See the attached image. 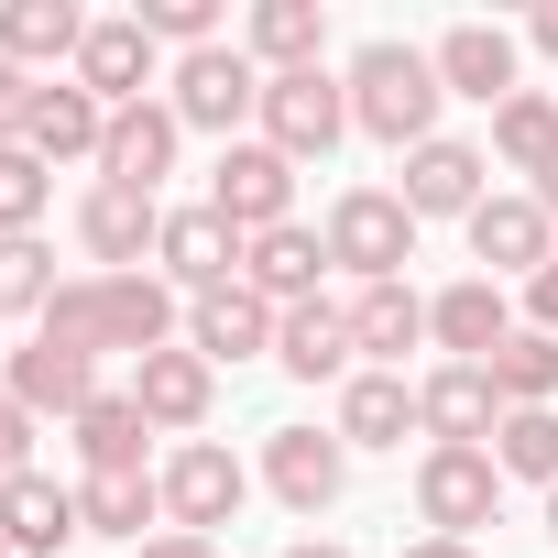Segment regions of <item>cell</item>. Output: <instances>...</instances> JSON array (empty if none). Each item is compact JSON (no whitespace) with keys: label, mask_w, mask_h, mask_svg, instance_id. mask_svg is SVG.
Returning <instances> with one entry per match:
<instances>
[{"label":"cell","mask_w":558,"mask_h":558,"mask_svg":"<svg viewBox=\"0 0 558 558\" xmlns=\"http://www.w3.org/2000/svg\"><path fill=\"white\" fill-rule=\"evenodd\" d=\"M438 56L427 45H405V34H373L362 56H351V132H373L384 154H416V143H438Z\"/></svg>","instance_id":"obj_1"},{"label":"cell","mask_w":558,"mask_h":558,"mask_svg":"<svg viewBox=\"0 0 558 558\" xmlns=\"http://www.w3.org/2000/svg\"><path fill=\"white\" fill-rule=\"evenodd\" d=\"M329 263L351 274V286H405L416 208H405L395 186H340V197H329Z\"/></svg>","instance_id":"obj_2"},{"label":"cell","mask_w":558,"mask_h":558,"mask_svg":"<svg viewBox=\"0 0 558 558\" xmlns=\"http://www.w3.org/2000/svg\"><path fill=\"white\" fill-rule=\"evenodd\" d=\"M263 143L286 154V165H329L340 154V132H351V77H329V66H296V77H263Z\"/></svg>","instance_id":"obj_3"},{"label":"cell","mask_w":558,"mask_h":558,"mask_svg":"<svg viewBox=\"0 0 558 558\" xmlns=\"http://www.w3.org/2000/svg\"><path fill=\"white\" fill-rule=\"evenodd\" d=\"M208 208H219L241 241L286 230V219H296V165L274 154L263 132H252V143H219V165H208Z\"/></svg>","instance_id":"obj_4"},{"label":"cell","mask_w":558,"mask_h":558,"mask_svg":"<svg viewBox=\"0 0 558 558\" xmlns=\"http://www.w3.org/2000/svg\"><path fill=\"white\" fill-rule=\"evenodd\" d=\"M460 230H471V263L493 274V286H536V274L558 263V219L536 208V186H525V197H504V186H493Z\"/></svg>","instance_id":"obj_5"},{"label":"cell","mask_w":558,"mask_h":558,"mask_svg":"<svg viewBox=\"0 0 558 558\" xmlns=\"http://www.w3.org/2000/svg\"><path fill=\"white\" fill-rule=\"evenodd\" d=\"M252 110H263V66H252L241 45H197V56H175V121H186V132L241 143Z\"/></svg>","instance_id":"obj_6"},{"label":"cell","mask_w":558,"mask_h":558,"mask_svg":"<svg viewBox=\"0 0 558 558\" xmlns=\"http://www.w3.org/2000/svg\"><path fill=\"white\" fill-rule=\"evenodd\" d=\"M154 482H165V525H175V536H208V525H230V514L252 504V471H241L219 438H186Z\"/></svg>","instance_id":"obj_7"},{"label":"cell","mask_w":558,"mask_h":558,"mask_svg":"<svg viewBox=\"0 0 558 558\" xmlns=\"http://www.w3.org/2000/svg\"><path fill=\"white\" fill-rule=\"evenodd\" d=\"M263 482H274V504H286V514H329V504L351 493L340 427H274V438H263Z\"/></svg>","instance_id":"obj_8"},{"label":"cell","mask_w":558,"mask_h":558,"mask_svg":"<svg viewBox=\"0 0 558 558\" xmlns=\"http://www.w3.org/2000/svg\"><path fill=\"white\" fill-rule=\"evenodd\" d=\"M493 504H504L493 449H427V460H416V514H427V536H471V525H493Z\"/></svg>","instance_id":"obj_9"},{"label":"cell","mask_w":558,"mask_h":558,"mask_svg":"<svg viewBox=\"0 0 558 558\" xmlns=\"http://www.w3.org/2000/svg\"><path fill=\"white\" fill-rule=\"evenodd\" d=\"M241 230L197 197V208H165V241H154V263H165V286L175 296H208V286H241Z\"/></svg>","instance_id":"obj_10"},{"label":"cell","mask_w":558,"mask_h":558,"mask_svg":"<svg viewBox=\"0 0 558 558\" xmlns=\"http://www.w3.org/2000/svg\"><path fill=\"white\" fill-rule=\"evenodd\" d=\"M416 427H427V449H493V427H504L493 373H482V362H438V373L416 384Z\"/></svg>","instance_id":"obj_11"},{"label":"cell","mask_w":558,"mask_h":558,"mask_svg":"<svg viewBox=\"0 0 558 558\" xmlns=\"http://www.w3.org/2000/svg\"><path fill=\"white\" fill-rule=\"evenodd\" d=\"M175 143H186V121H175V99H132V110H110V143H99V186H165L175 175Z\"/></svg>","instance_id":"obj_12"},{"label":"cell","mask_w":558,"mask_h":558,"mask_svg":"<svg viewBox=\"0 0 558 558\" xmlns=\"http://www.w3.org/2000/svg\"><path fill=\"white\" fill-rule=\"evenodd\" d=\"M274 329H286V307H263L252 286H208V296H186V351H197V362H263Z\"/></svg>","instance_id":"obj_13"},{"label":"cell","mask_w":558,"mask_h":558,"mask_svg":"<svg viewBox=\"0 0 558 558\" xmlns=\"http://www.w3.org/2000/svg\"><path fill=\"white\" fill-rule=\"evenodd\" d=\"M427 56H438V88H449V99H482V110H504V99H514V66H525V45H514L504 23H449Z\"/></svg>","instance_id":"obj_14"},{"label":"cell","mask_w":558,"mask_h":558,"mask_svg":"<svg viewBox=\"0 0 558 558\" xmlns=\"http://www.w3.org/2000/svg\"><path fill=\"white\" fill-rule=\"evenodd\" d=\"M482 175H493V154H482V143H449V132H438V143H416V154H405V186H395V197H405L416 219H471V208L493 197Z\"/></svg>","instance_id":"obj_15"},{"label":"cell","mask_w":558,"mask_h":558,"mask_svg":"<svg viewBox=\"0 0 558 558\" xmlns=\"http://www.w3.org/2000/svg\"><path fill=\"white\" fill-rule=\"evenodd\" d=\"M77 241H88V263L143 274V252L165 241V197H143V186H88V197H77Z\"/></svg>","instance_id":"obj_16"},{"label":"cell","mask_w":558,"mask_h":558,"mask_svg":"<svg viewBox=\"0 0 558 558\" xmlns=\"http://www.w3.org/2000/svg\"><path fill=\"white\" fill-rule=\"evenodd\" d=\"M132 405H143L154 427H175V438H197V427H208V405H219V362H197V351L175 340V351H154V362H132Z\"/></svg>","instance_id":"obj_17"},{"label":"cell","mask_w":558,"mask_h":558,"mask_svg":"<svg viewBox=\"0 0 558 558\" xmlns=\"http://www.w3.org/2000/svg\"><path fill=\"white\" fill-rule=\"evenodd\" d=\"M318 274H329V230H307V219L263 230V241L241 252V286H252L263 307H307V296H318Z\"/></svg>","instance_id":"obj_18"},{"label":"cell","mask_w":558,"mask_h":558,"mask_svg":"<svg viewBox=\"0 0 558 558\" xmlns=\"http://www.w3.org/2000/svg\"><path fill=\"white\" fill-rule=\"evenodd\" d=\"M0 536H12V558H66L88 536V514H77V493L56 471H23L12 493H0Z\"/></svg>","instance_id":"obj_19"},{"label":"cell","mask_w":558,"mask_h":558,"mask_svg":"<svg viewBox=\"0 0 558 558\" xmlns=\"http://www.w3.org/2000/svg\"><path fill=\"white\" fill-rule=\"evenodd\" d=\"M427 340H438L449 362H493V351L514 340V307H504V286H493V274H460L449 296H427Z\"/></svg>","instance_id":"obj_20"},{"label":"cell","mask_w":558,"mask_h":558,"mask_svg":"<svg viewBox=\"0 0 558 558\" xmlns=\"http://www.w3.org/2000/svg\"><path fill=\"white\" fill-rule=\"evenodd\" d=\"M274 362H286L296 384H351V373H362V340H351V307H329V296L286 307V329H274Z\"/></svg>","instance_id":"obj_21"},{"label":"cell","mask_w":558,"mask_h":558,"mask_svg":"<svg viewBox=\"0 0 558 558\" xmlns=\"http://www.w3.org/2000/svg\"><path fill=\"white\" fill-rule=\"evenodd\" d=\"M0 395H12L23 416H66V427H77V405L99 395V362H77V351H56V340H23L12 362H0Z\"/></svg>","instance_id":"obj_22"},{"label":"cell","mask_w":558,"mask_h":558,"mask_svg":"<svg viewBox=\"0 0 558 558\" xmlns=\"http://www.w3.org/2000/svg\"><path fill=\"white\" fill-rule=\"evenodd\" d=\"M88 99H110V110H132L143 88H154V34L132 23V12H110V23H88V45H77V66H66Z\"/></svg>","instance_id":"obj_23"},{"label":"cell","mask_w":558,"mask_h":558,"mask_svg":"<svg viewBox=\"0 0 558 558\" xmlns=\"http://www.w3.org/2000/svg\"><path fill=\"white\" fill-rule=\"evenodd\" d=\"M241 56H252L263 77L329 66V12H318V0H252V23H241Z\"/></svg>","instance_id":"obj_24"},{"label":"cell","mask_w":558,"mask_h":558,"mask_svg":"<svg viewBox=\"0 0 558 558\" xmlns=\"http://www.w3.org/2000/svg\"><path fill=\"white\" fill-rule=\"evenodd\" d=\"M99 143H110V99H88L77 77H45L23 154H45V165H99Z\"/></svg>","instance_id":"obj_25"},{"label":"cell","mask_w":558,"mask_h":558,"mask_svg":"<svg viewBox=\"0 0 558 558\" xmlns=\"http://www.w3.org/2000/svg\"><path fill=\"white\" fill-rule=\"evenodd\" d=\"M77 45H88V12L77 0H0V66H77Z\"/></svg>","instance_id":"obj_26"},{"label":"cell","mask_w":558,"mask_h":558,"mask_svg":"<svg viewBox=\"0 0 558 558\" xmlns=\"http://www.w3.org/2000/svg\"><path fill=\"white\" fill-rule=\"evenodd\" d=\"M329 427H340V449H405L416 438V384L405 373H351Z\"/></svg>","instance_id":"obj_27"},{"label":"cell","mask_w":558,"mask_h":558,"mask_svg":"<svg viewBox=\"0 0 558 558\" xmlns=\"http://www.w3.org/2000/svg\"><path fill=\"white\" fill-rule=\"evenodd\" d=\"M175 329H186V307L165 274H110V351L154 362V351H175Z\"/></svg>","instance_id":"obj_28"},{"label":"cell","mask_w":558,"mask_h":558,"mask_svg":"<svg viewBox=\"0 0 558 558\" xmlns=\"http://www.w3.org/2000/svg\"><path fill=\"white\" fill-rule=\"evenodd\" d=\"M351 340H362V373H395L427 340V296L416 286H362L351 296Z\"/></svg>","instance_id":"obj_29"},{"label":"cell","mask_w":558,"mask_h":558,"mask_svg":"<svg viewBox=\"0 0 558 558\" xmlns=\"http://www.w3.org/2000/svg\"><path fill=\"white\" fill-rule=\"evenodd\" d=\"M77 514H88V536L143 547V525H165V482H154V471H88V482H77Z\"/></svg>","instance_id":"obj_30"},{"label":"cell","mask_w":558,"mask_h":558,"mask_svg":"<svg viewBox=\"0 0 558 558\" xmlns=\"http://www.w3.org/2000/svg\"><path fill=\"white\" fill-rule=\"evenodd\" d=\"M34 340L99 362V351H110V274H66V286L45 296V318H34Z\"/></svg>","instance_id":"obj_31"},{"label":"cell","mask_w":558,"mask_h":558,"mask_svg":"<svg viewBox=\"0 0 558 558\" xmlns=\"http://www.w3.org/2000/svg\"><path fill=\"white\" fill-rule=\"evenodd\" d=\"M493 165H514V175H547L558 165V88H514L493 110Z\"/></svg>","instance_id":"obj_32"},{"label":"cell","mask_w":558,"mask_h":558,"mask_svg":"<svg viewBox=\"0 0 558 558\" xmlns=\"http://www.w3.org/2000/svg\"><path fill=\"white\" fill-rule=\"evenodd\" d=\"M143 438H154V416L132 395H88L77 405V460L88 471H143Z\"/></svg>","instance_id":"obj_33"},{"label":"cell","mask_w":558,"mask_h":558,"mask_svg":"<svg viewBox=\"0 0 558 558\" xmlns=\"http://www.w3.org/2000/svg\"><path fill=\"white\" fill-rule=\"evenodd\" d=\"M482 373H493L504 416H514V405H558V340H547V329H514V340H504Z\"/></svg>","instance_id":"obj_34"},{"label":"cell","mask_w":558,"mask_h":558,"mask_svg":"<svg viewBox=\"0 0 558 558\" xmlns=\"http://www.w3.org/2000/svg\"><path fill=\"white\" fill-rule=\"evenodd\" d=\"M493 471H504V482H547V493H558V405H514V416L493 427Z\"/></svg>","instance_id":"obj_35"},{"label":"cell","mask_w":558,"mask_h":558,"mask_svg":"<svg viewBox=\"0 0 558 558\" xmlns=\"http://www.w3.org/2000/svg\"><path fill=\"white\" fill-rule=\"evenodd\" d=\"M45 296H56V252L34 230L0 241V318H45Z\"/></svg>","instance_id":"obj_36"},{"label":"cell","mask_w":558,"mask_h":558,"mask_svg":"<svg viewBox=\"0 0 558 558\" xmlns=\"http://www.w3.org/2000/svg\"><path fill=\"white\" fill-rule=\"evenodd\" d=\"M45 197H56V165L12 143V154H0V241H23V230L45 219Z\"/></svg>","instance_id":"obj_37"},{"label":"cell","mask_w":558,"mask_h":558,"mask_svg":"<svg viewBox=\"0 0 558 558\" xmlns=\"http://www.w3.org/2000/svg\"><path fill=\"white\" fill-rule=\"evenodd\" d=\"M154 45H175V56H197V45H219V0H143L132 12Z\"/></svg>","instance_id":"obj_38"},{"label":"cell","mask_w":558,"mask_h":558,"mask_svg":"<svg viewBox=\"0 0 558 558\" xmlns=\"http://www.w3.org/2000/svg\"><path fill=\"white\" fill-rule=\"evenodd\" d=\"M34 99H45V77H23V66H0V154H12V143L34 132Z\"/></svg>","instance_id":"obj_39"},{"label":"cell","mask_w":558,"mask_h":558,"mask_svg":"<svg viewBox=\"0 0 558 558\" xmlns=\"http://www.w3.org/2000/svg\"><path fill=\"white\" fill-rule=\"evenodd\" d=\"M0 471H34V416L0 395Z\"/></svg>","instance_id":"obj_40"},{"label":"cell","mask_w":558,"mask_h":558,"mask_svg":"<svg viewBox=\"0 0 558 558\" xmlns=\"http://www.w3.org/2000/svg\"><path fill=\"white\" fill-rule=\"evenodd\" d=\"M525 329H547V340H558V263H547L536 286H525Z\"/></svg>","instance_id":"obj_41"},{"label":"cell","mask_w":558,"mask_h":558,"mask_svg":"<svg viewBox=\"0 0 558 558\" xmlns=\"http://www.w3.org/2000/svg\"><path fill=\"white\" fill-rule=\"evenodd\" d=\"M132 558H219V536H175V525H165V536H143Z\"/></svg>","instance_id":"obj_42"},{"label":"cell","mask_w":558,"mask_h":558,"mask_svg":"<svg viewBox=\"0 0 558 558\" xmlns=\"http://www.w3.org/2000/svg\"><path fill=\"white\" fill-rule=\"evenodd\" d=\"M405 558H482V547H471V536H416Z\"/></svg>","instance_id":"obj_43"},{"label":"cell","mask_w":558,"mask_h":558,"mask_svg":"<svg viewBox=\"0 0 558 558\" xmlns=\"http://www.w3.org/2000/svg\"><path fill=\"white\" fill-rule=\"evenodd\" d=\"M525 45H536V56H558V0H547V12L525 23Z\"/></svg>","instance_id":"obj_44"},{"label":"cell","mask_w":558,"mask_h":558,"mask_svg":"<svg viewBox=\"0 0 558 558\" xmlns=\"http://www.w3.org/2000/svg\"><path fill=\"white\" fill-rule=\"evenodd\" d=\"M286 558H351V547H340V536H296Z\"/></svg>","instance_id":"obj_45"},{"label":"cell","mask_w":558,"mask_h":558,"mask_svg":"<svg viewBox=\"0 0 558 558\" xmlns=\"http://www.w3.org/2000/svg\"><path fill=\"white\" fill-rule=\"evenodd\" d=\"M536 208H547V219H558V165H547V175H536Z\"/></svg>","instance_id":"obj_46"},{"label":"cell","mask_w":558,"mask_h":558,"mask_svg":"<svg viewBox=\"0 0 558 558\" xmlns=\"http://www.w3.org/2000/svg\"><path fill=\"white\" fill-rule=\"evenodd\" d=\"M547 536H558V493H547Z\"/></svg>","instance_id":"obj_47"},{"label":"cell","mask_w":558,"mask_h":558,"mask_svg":"<svg viewBox=\"0 0 558 558\" xmlns=\"http://www.w3.org/2000/svg\"><path fill=\"white\" fill-rule=\"evenodd\" d=\"M0 558H12V536H0Z\"/></svg>","instance_id":"obj_48"}]
</instances>
